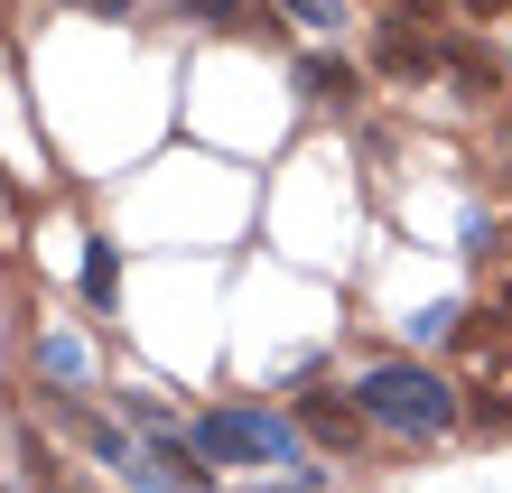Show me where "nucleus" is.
<instances>
[{"mask_svg": "<svg viewBox=\"0 0 512 493\" xmlns=\"http://www.w3.org/2000/svg\"><path fill=\"white\" fill-rule=\"evenodd\" d=\"M298 94H308V103H354V94H364V75H354L345 56L308 47V56H298Z\"/></svg>", "mask_w": 512, "mask_h": 493, "instance_id": "obj_5", "label": "nucleus"}, {"mask_svg": "<svg viewBox=\"0 0 512 493\" xmlns=\"http://www.w3.org/2000/svg\"><path fill=\"white\" fill-rule=\"evenodd\" d=\"M75 10H103V19H122V10H131V0H75Z\"/></svg>", "mask_w": 512, "mask_h": 493, "instance_id": "obj_12", "label": "nucleus"}, {"mask_svg": "<svg viewBox=\"0 0 512 493\" xmlns=\"http://www.w3.org/2000/svg\"><path fill=\"white\" fill-rule=\"evenodd\" d=\"M112 400V419L131 428V438H187V410H177L168 391H149V382H122V391H94Z\"/></svg>", "mask_w": 512, "mask_h": 493, "instance_id": "obj_4", "label": "nucleus"}, {"mask_svg": "<svg viewBox=\"0 0 512 493\" xmlns=\"http://www.w3.org/2000/svg\"><path fill=\"white\" fill-rule=\"evenodd\" d=\"M345 410L364 419V438H401V447H438L466 428V391L429 373L419 354H382L345 382Z\"/></svg>", "mask_w": 512, "mask_h": 493, "instance_id": "obj_1", "label": "nucleus"}, {"mask_svg": "<svg viewBox=\"0 0 512 493\" xmlns=\"http://www.w3.org/2000/svg\"><path fill=\"white\" fill-rule=\"evenodd\" d=\"M457 10H466V19H503L512 0H457Z\"/></svg>", "mask_w": 512, "mask_h": 493, "instance_id": "obj_11", "label": "nucleus"}, {"mask_svg": "<svg viewBox=\"0 0 512 493\" xmlns=\"http://www.w3.org/2000/svg\"><path fill=\"white\" fill-rule=\"evenodd\" d=\"M457 335H466V307H457V298H438V307H410L401 345H410V354H438V345H457Z\"/></svg>", "mask_w": 512, "mask_h": 493, "instance_id": "obj_7", "label": "nucleus"}, {"mask_svg": "<svg viewBox=\"0 0 512 493\" xmlns=\"http://www.w3.org/2000/svg\"><path fill=\"white\" fill-rule=\"evenodd\" d=\"M38 493H56V484H38Z\"/></svg>", "mask_w": 512, "mask_h": 493, "instance_id": "obj_13", "label": "nucleus"}, {"mask_svg": "<svg viewBox=\"0 0 512 493\" xmlns=\"http://www.w3.org/2000/svg\"><path fill=\"white\" fill-rule=\"evenodd\" d=\"M187 447L205 475H270V466H308V428L298 410H270V400H224V410L187 419Z\"/></svg>", "mask_w": 512, "mask_h": 493, "instance_id": "obj_2", "label": "nucleus"}, {"mask_svg": "<svg viewBox=\"0 0 512 493\" xmlns=\"http://www.w3.org/2000/svg\"><path fill=\"white\" fill-rule=\"evenodd\" d=\"M38 391H84L94 400V335L84 326H38Z\"/></svg>", "mask_w": 512, "mask_h": 493, "instance_id": "obj_3", "label": "nucleus"}, {"mask_svg": "<svg viewBox=\"0 0 512 493\" xmlns=\"http://www.w3.org/2000/svg\"><path fill=\"white\" fill-rule=\"evenodd\" d=\"M326 466H270V484H233V493H326Z\"/></svg>", "mask_w": 512, "mask_h": 493, "instance_id": "obj_9", "label": "nucleus"}, {"mask_svg": "<svg viewBox=\"0 0 512 493\" xmlns=\"http://www.w3.org/2000/svg\"><path fill=\"white\" fill-rule=\"evenodd\" d=\"M280 28H308V38H345L354 28V0H270Z\"/></svg>", "mask_w": 512, "mask_h": 493, "instance_id": "obj_8", "label": "nucleus"}, {"mask_svg": "<svg viewBox=\"0 0 512 493\" xmlns=\"http://www.w3.org/2000/svg\"><path fill=\"white\" fill-rule=\"evenodd\" d=\"M75 289H84V307H94V317H112V307H122V252H112V242H84Z\"/></svg>", "mask_w": 512, "mask_h": 493, "instance_id": "obj_6", "label": "nucleus"}, {"mask_svg": "<svg viewBox=\"0 0 512 493\" xmlns=\"http://www.w3.org/2000/svg\"><path fill=\"white\" fill-rule=\"evenodd\" d=\"M187 19H205V28H243V0H177Z\"/></svg>", "mask_w": 512, "mask_h": 493, "instance_id": "obj_10", "label": "nucleus"}]
</instances>
